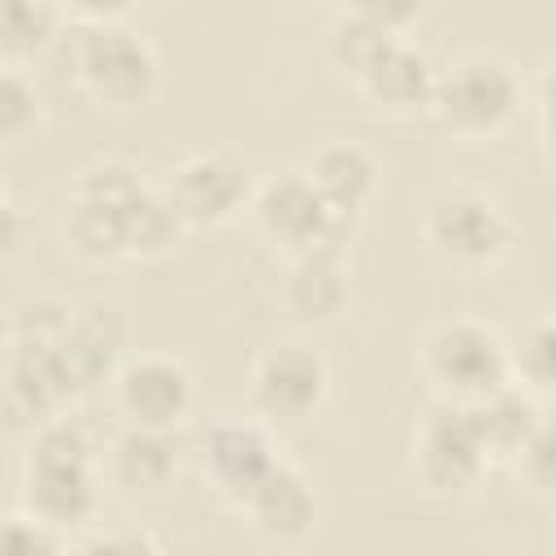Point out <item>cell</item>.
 Returning a JSON list of instances; mask_svg holds the SVG:
<instances>
[{
    "label": "cell",
    "instance_id": "6da1fadb",
    "mask_svg": "<svg viewBox=\"0 0 556 556\" xmlns=\"http://www.w3.org/2000/svg\"><path fill=\"white\" fill-rule=\"evenodd\" d=\"M182 222L161 187H148L126 161H96L78 174L61 239L74 256L113 265V261H148L165 256L182 239Z\"/></svg>",
    "mask_w": 556,
    "mask_h": 556
},
{
    "label": "cell",
    "instance_id": "7a4b0ae2",
    "mask_svg": "<svg viewBox=\"0 0 556 556\" xmlns=\"http://www.w3.org/2000/svg\"><path fill=\"white\" fill-rule=\"evenodd\" d=\"M100 504V465L91 439L70 417H48L30 430V452L22 460V508L70 539L87 526Z\"/></svg>",
    "mask_w": 556,
    "mask_h": 556
},
{
    "label": "cell",
    "instance_id": "3957f363",
    "mask_svg": "<svg viewBox=\"0 0 556 556\" xmlns=\"http://www.w3.org/2000/svg\"><path fill=\"white\" fill-rule=\"evenodd\" d=\"M521 100L526 91L508 61L491 52H469L447 70H439L430 91V113L456 139H491L517 117Z\"/></svg>",
    "mask_w": 556,
    "mask_h": 556
},
{
    "label": "cell",
    "instance_id": "277c9868",
    "mask_svg": "<svg viewBox=\"0 0 556 556\" xmlns=\"http://www.w3.org/2000/svg\"><path fill=\"white\" fill-rule=\"evenodd\" d=\"M421 374L439 391V400L452 404H478L495 387L513 382L508 374V343L469 317L439 321L421 339Z\"/></svg>",
    "mask_w": 556,
    "mask_h": 556
},
{
    "label": "cell",
    "instance_id": "5b68a950",
    "mask_svg": "<svg viewBox=\"0 0 556 556\" xmlns=\"http://www.w3.org/2000/svg\"><path fill=\"white\" fill-rule=\"evenodd\" d=\"M421 235L430 252L460 269L495 265L513 243V217L504 204L478 187L439 191L421 213Z\"/></svg>",
    "mask_w": 556,
    "mask_h": 556
},
{
    "label": "cell",
    "instance_id": "8992f818",
    "mask_svg": "<svg viewBox=\"0 0 556 556\" xmlns=\"http://www.w3.org/2000/svg\"><path fill=\"white\" fill-rule=\"evenodd\" d=\"M78 83L87 87L91 100L109 109H139L152 100L161 61L143 35H135L122 22H100L87 26L78 39Z\"/></svg>",
    "mask_w": 556,
    "mask_h": 556
},
{
    "label": "cell",
    "instance_id": "52a82bcc",
    "mask_svg": "<svg viewBox=\"0 0 556 556\" xmlns=\"http://www.w3.org/2000/svg\"><path fill=\"white\" fill-rule=\"evenodd\" d=\"M248 208H252L256 230L274 248H282L287 256H300V252H313V248H343L348 230H352L348 217H334L321 204V195L313 191L304 169H287V174L265 178L248 195Z\"/></svg>",
    "mask_w": 556,
    "mask_h": 556
},
{
    "label": "cell",
    "instance_id": "ba28073f",
    "mask_svg": "<svg viewBox=\"0 0 556 556\" xmlns=\"http://www.w3.org/2000/svg\"><path fill=\"white\" fill-rule=\"evenodd\" d=\"M486 460H491V452L482 443V430H478L469 404L439 400L421 417L417 439H413V469L426 491L460 495L486 473Z\"/></svg>",
    "mask_w": 556,
    "mask_h": 556
},
{
    "label": "cell",
    "instance_id": "9c48e42d",
    "mask_svg": "<svg viewBox=\"0 0 556 556\" xmlns=\"http://www.w3.org/2000/svg\"><path fill=\"white\" fill-rule=\"evenodd\" d=\"M330 395V369L308 343H278L252 365V408L265 421L300 426L321 413Z\"/></svg>",
    "mask_w": 556,
    "mask_h": 556
},
{
    "label": "cell",
    "instance_id": "30bf717a",
    "mask_svg": "<svg viewBox=\"0 0 556 556\" xmlns=\"http://www.w3.org/2000/svg\"><path fill=\"white\" fill-rule=\"evenodd\" d=\"M161 191L182 226H222L239 208H248L252 178L248 165L230 152H195L169 169Z\"/></svg>",
    "mask_w": 556,
    "mask_h": 556
},
{
    "label": "cell",
    "instance_id": "8fae6325",
    "mask_svg": "<svg viewBox=\"0 0 556 556\" xmlns=\"http://www.w3.org/2000/svg\"><path fill=\"white\" fill-rule=\"evenodd\" d=\"M109 382H113V404L130 426L174 430L195 404V382H191L187 365L174 356L122 361Z\"/></svg>",
    "mask_w": 556,
    "mask_h": 556
},
{
    "label": "cell",
    "instance_id": "7c38bea8",
    "mask_svg": "<svg viewBox=\"0 0 556 556\" xmlns=\"http://www.w3.org/2000/svg\"><path fill=\"white\" fill-rule=\"evenodd\" d=\"M274 460H278V447H274L269 430L261 421H248V417L213 421L204 430V439H200V465H204V473L235 504L274 469Z\"/></svg>",
    "mask_w": 556,
    "mask_h": 556
},
{
    "label": "cell",
    "instance_id": "4fadbf2b",
    "mask_svg": "<svg viewBox=\"0 0 556 556\" xmlns=\"http://www.w3.org/2000/svg\"><path fill=\"white\" fill-rule=\"evenodd\" d=\"M434 78H439V65L417 43H408L404 35H391L352 83L361 87V96L374 109L395 113V117H408V113L430 109Z\"/></svg>",
    "mask_w": 556,
    "mask_h": 556
},
{
    "label": "cell",
    "instance_id": "5bb4252c",
    "mask_svg": "<svg viewBox=\"0 0 556 556\" xmlns=\"http://www.w3.org/2000/svg\"><path fill=\"white\" fill-rule=\"evenodd\" d=\"M122 317L109 304H74V317L56 339V361L74 387V400L113 378L122 365Z\"/></svg>",
    "mask_w": 556,
    "mask_h": 556
},
{
    "label": "cell",
    "instance_id": "9a60e30c",
    "mask_svg": "<svg viewBox=\"0 0 556 556\" xmlns=\"http://www.w3.org/2000/svg\"><path fill=\"white\" fill-rule=\"evenodd\" d=\"M239 513L252 521L256 534L274 543H300L317 526V495H313V482L278 456L274 469L239 500Z\"/></svg>",
    "mask_w": 556,
    "mask_h": 556
},
{
    "label": "cell",
    "instance_id": "2e32d148",
    "mask_svg": "<svg viewBox=\"0 0 556 556\" xmlns=\"http://www.w3.org/2000/svg\"><path fill=\"white\" fill-rule=\"evenodd\" d=\"M282 304L300 326H326L348 308V265L343 248H313L291 256Z\"/></svg>",
    "mask_w": 556,
    "mask_h": 556
},
{
    "label": "cell",
    "instance_id": "e0dca14e",
    "mask_svg": "<svg viewBox=\"0 0 556 556\" xmlns=\"http://www.w3.org/2000/svg\"><path fill=\"white\" fill-rule=\"evenodd\" d=\"M304 178L313 182V191L321 195V204L334 213V217H356L374 187H378V161L361 148V143H348V139H334V143H321L308 165H304Z\"/></svg>",
    "mask_w": 556,
    "mask_h": 556
},
{
    "label": "cell",
    "instance_id": "ac0fdd59",
    "mask_svg": "<svg viewBox=\"0 0 556 556\" xmlns=\"http://www.w3.org/2000/svg\"><path fill=\"white\" fill-rule=\"evenodd\" d=\"M109 478L122 486V491H143V495H156L174 482L178 473V443H174V430H156V426H130L113 439L109 447V460H104Z\"/></svg>",
    "mask_w": 556,
    "mask_h": 556
},
{
    "label": "cell",
    "instance_id": "d6986e66",
    "mask_svg": "<svg viewBox=\"0 0 556 556\" xmlns=\"http://www.w3.org/2000/svg\"><path fill=\"white\" fill-rule=\"evenodd\" d=\"M469 408H473V421H478L482 443H486L491 456H513V452L530 439V430L543 421L539 395H530V391L517 387V382L495 387L491 395H482V400L469 404Z\"/></svg>",
    "mask_w": 556,
    "mask_h": 556
},
{
    "label": "cell",
    "instance_id": "ffe728a7",
    "mask_svg": "<svg viewBox=\"0 0 556 556\" xmlns=\"http://www.w3.org/2000/svg\"><path fill=\"white\" fill-rule=\"evenodd\" d=\"M61 26L56 0H0V56L26 61L52 43Z\"/></svg>",
    "mask_w": 556,
    "mask_h": 556
},
{
    "label": "cell",
    "instance_id": "44dd1931",
    "mask_svg": "<svg viewBox=\"0 0 556 556\" xmlns=\"http://www.w3.org/2000/svg\"><path fill=\"white\" fill-rule=\"evenodd\" d=\"M504 343H508V374H513V382L543 400L552 391V382H556V334H552V321L534 317V321H526Z\"/></svg>",
    "mask_w": 556,
    "mask_h": 556
},
{
    "label": "cell",
    "instance_id": "7402d4cb",
    "mask_svg": "<svg viewBox=\"0 0 556 556\" xmlns=\"http://www.w3.org/2000/svg\"><path fill=\"white\" fill-rule=\"evenodd\" d=\"M391 39V30H378L374 22H365V17H356V13H339L334 22H330V30H326V61L343 74V78H356L365 65H369V56L382 48Z\"/></svg>",
    "mask_w": 556,
    "mask_h": 556
},
{
    "label": "cell",
    "instance_id": "603a6c76",
    "mask_svg": "<svg viewBox=\"0 0 556 556\" xmlns=\"http://www.w3.org/2000/svg\"><path fill=\"white\" fill-rule=\"evenodd\" d=\"M39 122V91L22 70L0 65V143L30 135Z\"/></svg>",
    "mask_w": 556,
    "mask_h": 556
},
{
    "label": "cell",
    "instance_id": "cb8c5ba5",
    "mask_svg": "<svg viewBox=\"0 0 556 556\" xmlns=\"http://www.w3.org/2000/svg\"><path fill=\"white\" fill-rule=\"evenodd\" d=\"M65 547V534L43 526L39 517H0V556H52Z\"/></svg>",
    "mask_w": 556,
    "mask_h": 556
},
{
    "label": "cell",
    "instance_id": "d4e9b609",
    "mask_svg": "<svg viewBox=\"0 0 556 556\" xmlns=\"http://www.w3.org/2000/svg\"><path fill=\"white\" fill-rule=\"evenodd\" d=\"M508 460L517 465V473H521V482H526L530 491H539V495L552 491V430H547V417L530 430V439H526Z\"/></svg>",
    "mask_w": 556,
    "mask_h": 556
},
{
    "label": "cell",
    "instance_id": "484cf974",
    "mask_svg": "<svg viewBox=\"0 0 556 556\" xmlns=\"http://www.w3.org/2000/svg\"><path fill=\"white\" fill-rule=\"evenodd\" d=\"M430 0H343L348 13L374 22L378 30H391V35H404L421 13H426Z\"/></svg>",
    "mask_w": 556,
    "mask_h": 556
},
{
    "label": "cell",
    "instance_id": "4316f807",
    "mask_svg": "<svg viewBox=\"0 0 556 556\" xmlns=\"http://www.w3.org/2000/svg\"><path fill=\"white\" fill-rule=\"evenodd\" d=\"M26 230H30L26 213H22L13 200L0 195V261L22 256V248H26Z\"/></svg>",
    "mask_w": 556,
    "mask_h": 556
},
{
    "label": "cell",
    "instance_id": "83f0119b",
    "mask_svg": "<svg viewBox=\"0 0 556 556\" xmlns=\"http://www.w3.org/2000/svg\"><path fill=\"white\" fill-rule=\"evenodd\" d=\"M56 4L78 13L87 26H100V22H122L139 0H56Z\"/></svg>",
    "mask_w": 556,
    "mask_h": 556
},
{
    "label": "cell",
    "instance_id": "f1b7e54d",
    "mask_svg": "<svg viewBox=\"0 0 556 556\" xmlns=\"http://www.w3.org/2000/svg\"><path fill=\"white\" fill-rule=\"evenodd\" d=\"M0 195H4V178H0Z\"/></svg>",
    "mask_w": 556,
    "mask_h": 556
}]
</instances>
